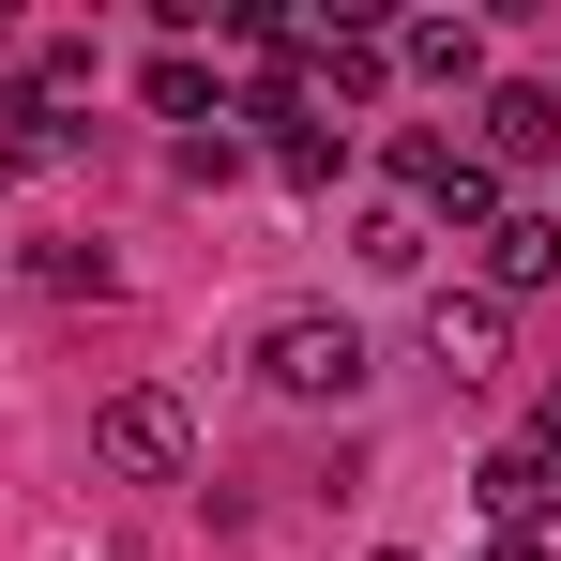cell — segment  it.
<instances>
[{
  "mask_svg": "<svg viewBox=\"0 0 561 561\" xmlns=\"http://www.w3.org/2000/svg\"><path fill=\"white\" fill-rule=\"evenodd\" d=\"M365 319H350V304H288L274 334H259V379H274L288 410H350V394H365Z\"/></svg>",
  "mask_w": 561,
  "mask_h": 561,
  "instance_id": "1",
  "label": "cell"
},
{
  "mask_svg": "<svg viewBox=\"0 0 561 561\" xmlns=\"http://www.w3.org/2000/svg\"><path fill=\"white\" fill-rule=\"evenodd\" d=\"M92 470L106 485H183L197 470V410L168 394V379H122V394L92 410Z\"/></svg>",
  "mask_w": 561,
  "mask_h": 561,
  "instance_id": "2",
  "label": "cell"
},
{
  "mask_svg": "<svg viewBox=\"0 0 561 561\" xmlns=\"http://www.w3.org/2000/svg\"><path fill=\"white\" fill-rule=\"evenodd\" d=\"M394 197H410L425 228H470V243L501 228V168H485L470 137H440V122H410V137H394Z\"/></svg>",
  "mask_w": 561,
  "mask_h": 561,
  "instance_id": "3",
  "label": "cell"
},
{
  "mask_svg": "<svg viewBox=\"0 0 561 561\" xmlns=\"http://www.w3.org/2000/svg\"><path fill=\"white\" fill-rule=\"evenodd\" d=\"M470 152H485V168H547V152H561V92H547V77H485Z\"/></svg>",
  "mask_w": 561,
  "mask_h": 561,
  "instance_id": "4",
  "label": "cell"
},
{
  "mask_svg": "<svg viewBox=\"0 0 561 561\" xmlns=\"http://www.w3.org/2000/svg\"><path fill=\"white\" fill-rule=\"evenodd\" d=\"M531 288H561V213H531V197H501V228H485V304L516 319Z\"/></svg>",
  "mask_w": 561,
  "mask_h": 561,
  "instance_id": "5",
  "label": "cell"
},
{
  "mask_svg": "<svg viewBox=\"0 0 561 561\" xmlns=\"http://www.w3.org/2000/svg\"><path fill=\"white\" fill-rule=\"evenodd\" d=\"M470 501H485V531H501V547H547V501H561V470L531 456V440H501V456L470 470Z\"/></svg>",
  "mask_w": 561,
  "mask_h": 561,
  "instance_id": "6",
  "label": "cell"
},
{
  "mask_svg": "<svg viewBox=\"0 0 561 561\" xmlns=\"http://www.w3.org/2000/svg\"><path fill=\"white\" fill-rule=\"evenodd\" d=\"M425 365L456 379H501V304H485V288H425Z\"/></svg>",
  "mask_w": 561,
  "mask_h": 561,
  "instance_id": "7",
  "label": "cell"
},
{
  "mask_svg": "<svg viewBox=\"0 0 561 561\" xmlns=\"http://www.w3.org/2000/svg\"><path fill=\"white\" fill-rule=\"evenodd\" d=\"M394 77H425V92H485V15H410V31H394Z\"/></svg>",
  "mask_w": 561,
  "mask_h": 561,
  "instance_id": "8",
  "label": "cell"
},
{
  "mask_svg": "<svg viewBox=\"0 0 561 561\" xmlns=\"http://www.w3.org/2000/svg\"><path fill=\"white\" fill-rule=\"evenodd\" d=\"M137 92H152V122H183V137L228 122V92H213V61H197V46H152V77H137Z\"/></svg>",
  "mask_w": 561,
  "mask_h": 561,
  "instance_id": "9",
  "label": "cell"
},
{
  "mask_svg": "<svg viewBox=\"0 0 561 561\" xmlns=\"http://www.w3.org/2000/svg\"><path fill=\"white\" fill-rule=\"evenodd\" d=\"M350 259H365V274H425V213H410V197H365V213H350Z\"/></svg>",
  "mask_w": 561,
  "mask_h": 561,
  "instance_id": "10",
  "label": "cell"
},
{
  "mask_svg": "<svg viewBox=\"0 0 561 561\" xmlns=\"http://www.w3.org/2000/svg\"><path fill=\"white\" fill-rule=\"evenodd\" d=\"M31 288H61V304H106V288H122V259H106V243H31Z\"/></svg>",
  "mask_w": 561,
  "mask_h": 561,
  "instance_id": "11",
  "label": "cell"
},
{
  "mask_svg": "<svg viewBox=\"0 0 561 561\" xmlns=\"http://www.w3.org/2000/svg\"><path fill=\"white\" fill-rule=\"evenodd\" d=\"M531 456L561 470V379H547V394H531Z\"/></svg>",
  "mask_w": 561,
  "mask_h": 561,
  "instance_id": "12",
  "label": "cell"
}]
</instances>
